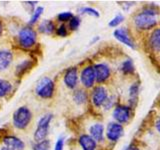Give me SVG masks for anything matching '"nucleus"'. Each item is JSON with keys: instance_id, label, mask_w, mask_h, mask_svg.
Segmentation results:
<instances>
[{"instance_id": "1", "label": "nucleus", "mask_w": 160, "mask_h": 150, "mask_svg": "<svg viewBox=\"0 0 160 150\" xmlns=\"http://www.w3.org/2000/svg\"><path fill=\"white\" fill-rule=\"evenodd\" d=\"M158 11L154 7H145L141 12L134 16V25L140 30H150L157 24L156 15Z\"/></svg>"}, {"instance_id": "2", "label": "nucleus", "mask_w": 160, "mask_h": 150, "mask_svg": "<svg viewBox=\"0 0 160 150\" xmlns=\"http://www.w3.org/2000/svg\"><path fill=\"white\" fill-rule=\"evenodd\" d=\"M32 119L31 111L25 106L19 107L13 114V125L18 129H25Z\"/></svg>"}, {"instance_id": "3", "label": "nucleus", "mask_w": 160, "mask_h": 150, "mask_svg": "<svg viewBox=\"0 0 160 150\" xmlns=\"http://www.w3.org/2000/svg\"><path fill=\"white\" fill-rule=\"evenodd\" d=\"M52 118H53V115L50 113L45 114L44 116L40 118V120L38 121L36 131L34 133V140L36 142H41L46 138L48 131H49V125Z\"/></svg>"}, {"instance_id": "4", "label": "nucleus", "mask_w": 160, "mask_h": 150, "mask_svg": "<svg viewBox=\"0 0 160 150\" xmlns=\"http://www.w3.org/2000/svg\"><path fill=\"white\" fill-rule=\"evenodd\" d=\"M54 88V82L52 80L48 77H44L38 82L36 88H35V91H36V94L39 97L48 99L53 96Z\"/></svg>"}, {"instance_id": "5", "label": "nucleus", "mask_w": 160, "mask_h": 150, "mask_svg": "<svg viewBox=\"0 0 160 150\" xmlns=\"http://www.w3.org/2000/svg\"><path fill=\"white\" fill-rule=\"evenodd\" d=\"M18 41L23 48H30L36 42V32L32 28L25 27L20 30L18 34Z\"/></svg>"}, {"instance_id": "6", "label": "nucleus", "mask_w": 160, "mask_h": 150, "mask_svg": "<svg viewBox=\"0 0 160 150\" xmlns=\"http://www.w3.org/2000/svg\"><path fill=\"white\" fill-rule=\"evenodd\" d=\"M80 80H81V83L85 88H91L96 81L94 66L88 65V66L84 67L81 71V74H80Z\"/></svg>"}, {"instance_id": "7", "label": "nucleus", "mask_w": 160, "mask_h": 150, "mask_svg": "<svg viewBox=\"0 0 160 150\" xmlns=\"http://www.w3.org/2000/svg\"><path fill=\"white\" fill-rule=\"evenodd\" d=\"M131 116V109L130 106L126 105H117L113 110V118L119 124L126 123Z\"/></svg>"}, {"instance_id": "8", "label": "nucleus", "mask_w": 160, "mask_h": 150, "mask_svg": "<svg viewBox=\"0 0 160 150\" xmlns=\"http://www.w3.org/2000/svg\"><path fill=\"white\" fill-rule=\"evenodd\" d=\"M124 129L121 124L117 122H110L106 128V137L112 142H116L123 135Z\"/></svg>"}, {"instance_id": "9", "label": "nucleus", "mask_w": 160, "mask_h": 150, "mask_svg": "<svg viewBox=\"0 0 160 150\" xmlns=\"http://www.w3.org/2000/svg\"><path fill=\"white\" fill-rule=\"evenodd\" d=\"M107 99H108V94H107V90L105 87L97 86L93 89L91 100H92V103L95 107L99 108V107L103 106Z\"/></svg>"}, {"instance_id": "10", "label": "nucleus", "mask_w": 160, "mask_h": 150, "mask_svg": "<svg viewBox=\"0 0 160 150\" xmlns=\"http://www.w3.org/2000/svg\"><path fill=\"white\" fill-rule=\"evenodd\" d=\"M113 36L116 38L119 42L125 44L126 46L130 47L131 49H135V42L133 41L132 37L130 36L128 30L126 28H118L115 29L113 32Z\"/></svg>"}, {"instance_id": "11", "label": "nucleus", "mask_w": 160, "mask_h": 150, "mask_svg": "<svg viewBox=\"0 0 160 150\" xmlns=\"http://www.w3.org/2000/svg\"><path fill=\"white\" fill-rule=\"evenodd\" d=\"M95 75H96V81L98 83H103L110 77V68L107 64L105 63H98L94 65Z\"/></svg>"}, {"instance_id": "12", "label": "nucleus", "mask_w": 160, "mask_h": 150, "mask_svg": "<svg viewBox=\"0 0 160 150\" xmlns=\"http://www.w3.org/2000/svg\"><path fill=\"white\" fill-rule=\"evenodd\" d=\"M64 84L69 89H74L78 82V73L76 67H70L66 70L64 74Z\"/></svg>"}, {"instance_id": "13", "label": "nucleus", "mask_w": 160, "mask_h": 150, "mask_svg": "<svg viewBox=\"0 0 160 150\" xmlns=\"http://www.w3.org/2000/svg\"><path fill=\"white\" fill-rule=\"evenodd\" d=\"M3 143L9 150H23L25 146L22 140L15 136H6L3 139Z\"/></svg>"}, {"instance_id": "14", "label": "nucleus", "mask_w": 160, "mask_h": 150, "mask_svg": "<svg viewBox=\"0 0 160 150\" xmlns=\"http://www.w3.org/2000/svg\"><path fill=\"white\" fill-rule=\"evenodd\" d=\"M78 142L82 150H96L97 148L96 141L88 134H82L79 137Z\"/></svg>"}, {"instance_id": "15", "label": "nucleus", "mask_w": 160, "mask_h": 150, "mask_svg": "<svg viewBox=\"0 0 160 150\" xmlns=\"http://www.w3.org/2000/svg\"><path fill=\"white\" fill-rule=\"evenodd\" d=\"M90 136H91L95 141L101 142L104 139V126L101 123H94L89 128Z\"/></svg>"}, {"instance_id": "16", "label": "nucleus", "mask_w": 160, "mask_h": 150, "mask_svg": "<svg viewBox=\"0 0 160 150\" xmlns=\"http://www.w3.org/2000/svg\"><path fill=\"white\" fill-rule=\"evenodd\" d=\"M149 45L153 51L160 52V28L154 29L150 34Z\"/></svg>"}, {"instance_id": "17", "label": "nucleus", "mask_w": 160, "mask_h": 150, "mask_svg": "<svg viewBox=\"0 0 160 150\" xmlns=\"http://www.w3.org/2000/svg\"><path fill=\"white\" fill-rule=\"evenodd\" d=\"M13 55L9 50H0V70L6 69L12 62Z\"/></svg>"}, {"instance_id": "18", "label": "nucleus", "mask_w": 160, "mask_h": 150, "mask_svg": "<svg viewBox=\"0 0 160 150\" xmlns=\"http://www.w3.org/2000/svg\"><path fill=\"white\" fill-rule=\"evenodd\" d=\"M32 67H33V61L31 59L22 61L16 67V70H15V75H16L17 77H22L23 75L27 71H29V70L31 69Z\"/></svg>"}, {"instance_id": "19", "label": "nucleus", "mask_w": 160, "mask_h": 150, "mask_svg": "<svg viewBox=\"0 0 160 150\" xmlns=\"http://www.w3.org/2000/svg\"><path fill=\"white\" fill-rule=\"evenodd\" d=\"M138 94H139V83L135 82L129 88V102H130V106H134V105H136L137 99H138Z\"/></svg>"}, {"instance_id": "20", "label": "nucleus", "mask_w": 160, "mask_h": 150, "mask_svg": "<svg viewBox=\"0 0 160 150\" xmlns=\"http://www.w3.org/2000/svg\"><path fill=\"white\" fill-rule=\"evenodd\" d=\"M55 29V25L51 20H44L39 25V31L44 34H51Z\"/></svg>"}, {"instance_id": "21", "label": "nucleus", "mask_w": 160, "mask_h": 150, "mask_svg": "<svg viewBox=\"0 0 160 150\" xmlns=\"http://www.w3.org/2000/svg\"><path fill=\"white\" fill-rule=\"evenodd\" d=\"M73 100H74V102L76 104H78V105L84 104L85 102L87 101V93H86V91H84V90H81V89L75 91L74 94H73Z\"/></svg>"}, {"instance_id": "22", "label": "nucleus", "mask_w": 160, "mask_h": 150, "mask_svg": "<svg viewBox=\"0 0 160 150\" xmlns=\"http://www.w3.org/2000/svg\"><path fill=\"white\" fill-rule=\"evenodd\" d=\"M12 85L7 80L0 79V97H4L11 91Z\"/></svg>"}, {"instance_id": "23", "label": "nucleus", "mask_w": 160, "mask_h": 150, "mask_svg": "<svg viewBox=\"0 0 160 150\" xmlns=\"http://www.w3.org/2000/svg\"><path fill=\"white\" fill-rule=\"evenodd\" d=\"M121 71L124 74H132L134 72V65L131 59H126L121 64Z\"/></svg>"}, {"instance_id": "24", "label": "nucleus", "mask_w": 160, "mask_h": 150, "mask_svg": "<svg viewBox=\"0 0 160 150\" xmlns=\"http://www.w3.org/2000/svg\"><path fill=\"white\" fill-rule=\"evenodd\" d=\"M43 10H44V8L41 7V6L37 7L36 9L34 10L33 13H32L31 18H30V21H29V24H30V25L35 24V23H36V22L38 21L39 18L41 17V15H42V13H43Z\"/></svg>"}, {"instance_id": "25", "label": "nucleus", "mask_w": 160, "mask_h": 150, "mask_svg": "<svg viewBox=\"0 0 160 150\" xmlns=\"http://www.w3.org/2000/svg\"><path fill=\"white\" fill-rule=\"evenodd\" d=\"M79 11L82 14L90 15V16H93V17H96V18L100 16V14L97 10L94 9V8H91V7H82V8L79 9Z\"/></svg>"}, {"instance_id": "26", "label": "nucleus", "mask_w": 160, "mask_h": 150, "mask_svg": "<svg viewBox=\"0 0 160 150\" xmlns=\"http://www.w3.org/2000/svg\"><path fill=\"white\" fill-rule=\"evenodd\" d=\"M33 150H50V142L49 140L45 139L41 142H37L33 146Z\"/></svg>"}, {"instance_id": "27", "label": "nucleus", "mask_w": 160, "mask_h": 150, "mask_svg": "<svg viewBox=\"0 0 160 150\" xmlns=\"http://www.w3.org/2000/svg\"><path fill=\"white\" fill-rule=\"evenodd\" d=\"M123 20H124V16H123V15L118 14V15H116V16L113 17L111 20H110L108 25H109L110 27H112V28L117 27L119 24H121L123 22Z\"/></svg>"}, {"instance_id": "28", "label": "nucleus", "mask_w": 160, "mask_h": 150, "mask_svg": "<svg viewBox=\"0 0 160 150\" xmlns=\"http://www.w3.org/2000/svg\"><path fill=\"white\" fill-rule=\"evenodd\" d=\"M73 16H74V15L71 12L65 11V12L59 13L58 16H57V19H58V21H60V22H66V21H70Z\"/></svg>"}, {"instance_id": "29", "label": "nucleus", "mask_w": 160, "mask_h": 150, "mask_svg": "<svg viewBox=\"0 0 160 150\" xmlns=\"http://www.w3.org/2000/svg\"><path fill=\"white\" fill-rule=\"evenodd\" d=\"M80 23H81V20L78 16H73L71 20L69 21V28L70 30H77L80 26Z\"/></svg>"}, {"instance_id": "30", "label": "nucleus", "mask_w": 160, "mask_h": 150, "mask_svg": "<svg viewBox=\"0 0 160 150\" xmlns=\"http://www.w3.org/2000/svg\"><path fill=\"white\" fill-rule=\"evenodd\" d=\"M57 35L60 37H66L67 36V29H66V26H65L64 24L60 25V26L57 28Z\"/></svg>"}, {"instance_id": "31", "label": "nucleus", "mask_w": 160, "mask_h": 150, "mask_svg": "<svg viewBox=\"0 0 160 150\" xmlns=\"http://www.w3.org/2000/svg\"><path fill=\"white\" fill-rule=\"evenodd\" d=\"M64 148V139L63 138H58L56 143H55L54 150H63Z\"/></svg>"}, {"instance_id": "32", "label": "nucleus", "mask_w": 160, "mask_h": 150, "mask_svg": "<svg viewBox=\"0 0 160 150\" xmlns=\"http://www.w3.org/2000/svg\"><path fill=\"white\" fill-rule=\"evenodd\" d=\"M124 150H140V149H139V147L137 146V145H135L134 143H131V144H129Z\"/></svg>"}, {"instance_id": "33", "label": "nucleus", "mask_w": 160, "mask_h": 150, "mask_svg": "<svg viewBox=\"0 0 160 150\" xmlns=\"http://www.w3.org/2000/svg\"><path fill=\"white\" fill-rule=\"evenodd\" d=\"M155 127H156V130L159 132V134H160V116L157 118V120H156V122H155Z\"/></svg>"}, {"instance_id": "34", "label": "nucleus", "mask_w": 160, "mask_h": 150, "mask_svg": "<svg viewBox=\"0 0 160 150\" xmlns=\"http://www.w3.org/2000/svg\"><path fill=\"white\" fill-rule=\"evenodd\" d=\"M2 32H3V24L1 21H0V36L2 35Z\"/></svg>"}, {"instance_id": "35", "label": "nucleus", "mask_w": 160, "mask_h": 150, "mask_svg": "<svg viewBox=\"0 0 160 150\" xmlns=\"http://www.w3.org/2000/svg\"><path fill=\"white\" fill-rule=\"evenodd\" d=\"M1 150H9V149H8L7 147H4V148H2Z\"/></svg>"}, {"instance_id": "36", "label": "nucleus", "mask_w": 160, "mask_h": 150, "mask_svg": "<svg viewBox=\"0 0 160 150\" xmlns=\"http://www.w3.org/2000/svg\"><path fill=\"white\" fill-rule=\"evenodd\" d=\"M159 107H160V101H159Z\"/></svg>"}]
</instances>
